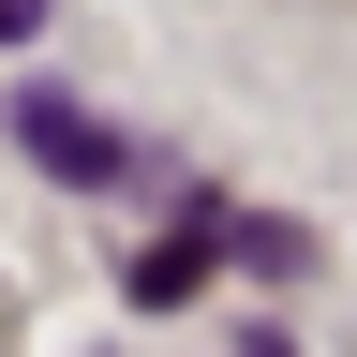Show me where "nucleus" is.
<instances>
[{
  "label": "nucleus",
  "instance_id": "nucleus-1",
  "mask_svg": "<svg viewBox=\"0 0 357 357\" xmlns=\"http://www.w3.org/2000/svg\"><path fill=\"white\" fill-rule=\"evenodd\" d=\"M15 134H30V164H45V178H75V194H105V178L134 164L89 105H60V89H30V105H15Z\"/></svg>",
  "mask_w": 357,
  "mask_h": 357
},
{
  "label": "nucleus",
  "instance_id": "nucleus-2",
  "mask_svg": "<svg viewBox=\"0 0 357 357\" xmlns=\"http://www.w3.org/2000/svg\"><path fill=\"white\" fill-rule=\"evenodd\" d=\"M208 268H223V208H194L164 253H134V268H119V298H134V312H178V298L208 283Z\"/></svg>",
  "mask_w": 357,
  "mask_h": 357
},
{
  "label": "nucleus",
  "instance_id": "nucleus-3",
  "mask_svg": "<svg viewBox=\"0 0 357 357\" xmlns=\"http://www.w3.org/2000/svg\"><path fill=\"white\" fill-rule=\"evenodd\" d=\"M223 268H253V283H298V268H312V238H298L283 208H223Z\"/></svg>",
  "mask_w": 357,
  "mask_h": 357
},
{
  "label": "nucleus",
  "instance_id": "nucleus-4",
  "mask_svg": "<svg viewBox=\"0 0 357 357\" xmlns=\"http://www.w3.org/2000/svg\"><path fill=\"white\" fill-rule=\"evenodd\" d=\"M30 30H45V0H0V45H30Z\"/></svg>",
  "mask_w": 357,
  "mask_h": 357
},
{
  "label": "nucleus",
  "instance_id": "nucleus-5",
  "mask_svg": "<svg viewBox=\"0 0 357 357\" xmlns=\"http://www.w3.org/2000/svg\"><path fill=\"white\" fill-rule=\"evenodd\" d=\"M238 357H298V342H283V328H253V342H238Z\"/></svg>",
  "mask_w": 357,
  "mask_h": 357
}]
</instances>
